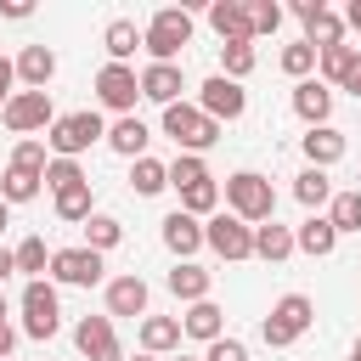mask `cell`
Instances as JSON below:
<instances>
[{
	"label": "cell",
	"mask_w": 361,
	"mask_h": 361,
	"mask_svg": "<svg viewBox=\"0 0 361 361\" xmlns=\"http://www.w3.org/2000/svg\"><path fill=\"white\" fill-rule=\"evenodd\" d=\"M310 322H316V305H310L305 293H282V299L271 305V316L259 322V338H265L271 350H288L293 338H305Z\"/></svg>",
	"instance_id": "6da1fadb"
},
{
	"label": "cell",
	"mask_w": 361,
	"mask_h": 361,
	"mask_svg": "<svg viewBox=\"0 0 361 361\" xmlns=\"http://www.w3.org/2000/svg\"><path fill=\"white\" fill-rule=\"evenodd\" d=\"M226 203H231V214H237L243 226H254V220H271V214H276V192H271V180H265V175H254V169H237V175L226 180Z\"/></svg>",
	"instance_id": "7a4b0ae2"
},
{
	"label": "cell",
	"mask_w": 361,
	"mask_h": 361,
	"mask_svg": "<svg viewBox=\"0 0 361 361\" xmlns=\"http://www.w3.org/2000/svg\"><path fill=\"white\" fill-rule=\"evenodd\" d=\"M164 135H175L180 152H209L220 141V124L209 113H197L192 102H175V107H164Z\"/></svg>",
	"instance_id": "3957f363"
},
{
	"label": "cell",
	"mask_w": 361,
	"mask_h": 361,
	"mask_svg": "<svg viewBox=\"0 0 361 361\" xmlns=\"http://www.w3.org/2000/svg\"><path fill=\"white\" fill-rule=\"evenodd\" d=\"M186 39H192V17H186V6H164V11H152L147 34H141V45L152 51V62H175Z\"/></svg>",
	"instance_id": "277c9868"
},
{
	"label": "cell",
	"mask_w": 361,
	"mask_h": 361,
	"mask_svg": "<svg viewBox=\"0 0 361 361\" xmlns=\"http://www.w3.org/2000/svg\"><path fill=\"white\" fill-rule=\"evenodd\" d=\"M102 135H107L102 113L79 107V113H62V118L51 124V135H45V141H51V152H56V158H79V152H85V147H96Z\"/></svg>",
	"instance_id": "5b68a950"
},
{
	"label": "cell",
	"mask_w": 361,
	"mask_h": 361,
	"mask_svg": "<svg viewBox=\"0 0 361 361\" xmlns=\"http://www.w3.org/2000/svg\"><path fill=\"white\" fill-rule=\"evenodd\" d=\"M6 130L11 135H34V130H51L56 124V107H51V90H11V102L0 107Z\"/></svg>",
	"instance_id": "8992f818"
},
{
	"label": "cell",
	"mask_w": 361,
	"mask_h": 361,
	"mask_svg": "<svg viewBox=\"0 0 361 361\" xmlns=\"http://www.w3.org/2000/svg\"><path fill=\"white\" fill-rule=\"evenodd\" d=\"M56 327H62L56 288L39 276V282H28V288H23V333H28V338H51Z\"/></svg>",
	"instance_id": "52a82bcc"
},
{
	"label": "cell",
	"mask_w": 361,
	"mask_h": 361,
	"mask_svg": "<svg viewBox=\"0 0 361 361\" xmlns=\"http://www.w3.org/2000/svg\"><path fill=\"white\" fill-rule=\"evenodd\" d=\"M135 96H141V79H135V68H124V62H107V68L96 73V102H102V107H113L118 118H130Z\"/></svg>",
	"instance_id": "ba28073f"
},
{
	"label": "cell",
	"mask_w": 361,
	"mask_h": 361,
	"mask_svg": "<svg viewBox=\"0 0 361 361\" xmlns=\"http://www.w3.org/2000/svg\"><path fill=\"white\" fill-rule=\"evenodd\" d=\"M293 11L305 17V45H310V51H333V45H344V17L327 11L322 0H293Z\"/></svg>",
	"instance_id": "9c48e42d"
},
{
	"label": "cell",
	"mask_w": 361,
	"mask_h": 361,
	"mask_svg": "<svg viewBox=\"0 0 361 361\" xmlns=\"http://www.w3.org/2000/svg\"><path fill=\"white\" fill-rule=\"evenodd\" d=\"M243 107H248V90H243L237 79H226V73L203 79V90H197V113H209V118L220 124V118H243Z\"/></svg>",
	"instance_id": "30bf717a"
},
{
	"label": "cell",
	"mask_w": 361,
	"mask_h": 361,
	"mask_svg": "<svg viewBox=\"0 0 361 361\" xmlns=\"http://www.w3.org/2000/svg\"><path fill=\"white\" fill-rule=\"evenodd\" d=\"M203 243L220 254V259H248L254 254V226H243L237 214H214L203 226Z\"/></svg>",
	"instance_id": "8fae6325"
},
{
	"label": "cell",
	"mask_w": 361,
	"mask_h": 361,
	"mask_svg": "<svg viewBox=\"0 0 361 361\" xmlns=\"http://www.w3.org/2000/svg\"><path fill=\"white\" fill-rule=\"evenodd\" d=\"M51 276L62 288H96L102 282V254L96 248H56L51 254Z\"/></svg>",
	"instance_id": "7c38bea8"
},
{
	"label": "cell",
	"mask_w": 361,
	"mask_h": 361,
	"mask_svg": "<svg viewBox=\"0 0 361 361\" xmlns=\"http://www.w3.org/2000/svg\"><path fill=\"white\" fill-rule=\"evenodd\" d=\"M73 344H79L90 361H124V350H118V333H113V316H79V327H73Z\"/></svg>",
	"instance_id": "4fadbf2b"
},
{
	"label": "cell",
	"mask_w": 361,
	"mask_h": 361,
	"mask_svg": "<svg viewBox=\"0 0 361 361\" xmlns=\"http://www.w3.org/2000/svg\"><path fill=\"white\" fill-rule=\"evenodd\" d=\"M135 79H141V96H147V102H158V107H175V102H180V90H186L175 62H152V68H141Z\"/></svg>",
	"instance_id": "5bb4252c"
},
{
	"label": "cell",
	"mask_w": 361,
	"mask_h": 361,
	"mask_svg": "<svg viewBox=\"0 0 361 361\" xmlns=\"http://www.w3.org/2000/svg\"><path fill=\"white\" fill-rule=\"evenodd\" d=\"M209 28L220 34V45L254 39V34H248V6H243V0H214V6H209Z\"/></svg>",
	"instance_id": "9a60e30c"
},
{
	"label": "cell",
	"mask_w": 361,
	"mask_h": 361,
	"mask_svg": "<svg viewBox=\"0 0 361 361\" xmlns=\"http://www.w3.org/2000/svg\"><path fill=\"white\" fill-rule=\"evenodd\" d=\"M107 316H147V282L135 271L107 282Z\"/></svg>",
	"instance_id": "2e32d148"
},
{
	"label": "cell",
	"mask_w": 361,
	"mask_h": 361,
	"mask_svg": "<svg viewBox=\"0 0 361 361\" xmlns=\"http://www.w3.org/2000/svg\"><path fill=\"white\" fill-rule=\"evenodd\" d=\"M11 68H17V79H23L28 90H45L51 73H56V51H51V45H23Z\"/></svg>",
	"instance_id": "e0dca14e"
},
{
	"label": "cell",
	"mask_w": 361,
	"mask_h": 361,
	"mask_svg": "<svg viewBox=\"0 0 361 361\" xmlns=\"http://www.w3.org/2000/svg\"><path fill=\"white\" fill-rule=\"evenodd\" d=\"M293 113L316 130V124H327V113H333V90L322 85V79H299L293 85Z\"/></svg>",
	"instance_id": "ac0fdd59"
},
{
	"label": "cell",
	"mask_w": 361,
	"mask_h": 361,
	"mask_svg": "<svg viewBox=\"0 0 361 361\" xmlns=\"http://www.w3.org/2000/svg\"><path fill=\"white\" fill-rule=\"evenodd\" d=\"M180 333H186V338H203V344H214V338H226V310H220L214 299H197V305L180 316Z\"/></svg>",
	"instance_id": "d6986e66"
},
{
	"label": "cell",
	"mask_w": 361,
	"mask_h": 361,
	"mask_svg": "<svg viewBox=\"0 0 361 361\" xmlns=\"http://www.w3.org/2000/svg\"><path fill=\"white\" fill-rule=\"evenodd\" d=\"M164 248H169V254H180V259H192V254L203 248V226H197L186 209H175V214L164 220Z\"/></svg>",
	"instance_id": "ffe728a7"
},
{
	"label": "cell",
	"mask_w": 361,
	"mask_h": 361,
	"mask_svg": "<svg viewBox=\"0 0 361 361\" xmlns=\"http://www.w3.org/2000/svg\"><path fill=\"white\" fill-rule=\"evenodd\" d=\"M293 248H305L310 259H327V254L338 248V231H333V220H327V214H310V220L293 231Z\"/></svg>",
	"instance_id": "44dd1931"
},
{
	"label": "cell",
	"mask_w": 361,
	"mask_h": 361,
	"mask_svg": "<svg viewBox=\"0 0 361 361\" xmlns=\"http://www.w3.org/2000/svg\"><path fill=\"white\" fill-rule=\"evenodd\" d=\"M147 141H152V130L130 113V118H118L113 130H107V147L118 152V158H147Z\"/></svg>",
	"instance_id": "7402d4cb"
},
{
	"label": "cell",
	"mask_w": 361,
	"mask_h": 361,
	"mask_svg": "<svg viewBox=\"0 0 361 361\" xmlns=\"http://www.w3.org/2000/svg\"><path fill=\"white\" fill-rule=\"evenodd\" d=\"M316 68H322V85H350V79H355V68H361V51H355V45L316 51Z\"/></svg>",
	"instance_id": "603a6c76"
},
{
	"label": "cell",
	"mask_w": 361,
	"mask_h": 361,
	"mask_svg": "<svg viewBox=\"0 0 361 361\" xmlns=\"http://www.w3.org/2000/svg\"><path fill=\"white\" fill-rule=\"evenodd\" d=\"M344 147H350V141H344L338 130H327V124H316V130L305 135V158H310V169H327V164H338V158H344Z\"/></svg>",
	"instance_id": "cb8c5ba5"
},
{
	"label": "cell",
	"mask_w": 361,
	"mask_h": 361,
	"mask_svg": "<svg viewBox=\"0 0 361 361\" xmlns=\"http://www.w3.org/2000/svg\"><path fill=\"white\" fill-rule=\"evenodd\" d=\"M169 293H175V299H186V305L209 299V271H203V265H192V259H180V265L169 271Z\"/></svg>",
	"instance_id": "d4e9b609"
},
{
	"label": "cell",
	"mask_w": 361,
	"mask_h": 361,
	"mask_svg": "<svg viewBox=\"0 0 361 361\" xmlns=\"http://www.w3.org/2000/svg\"><path fill=\"white\" fill-rule=\"evenodd\" d=\"M175 344H180V316H147L141 322V350L147 355H164Z\"/></svg>",
	"instance_id": "484cf974"
},
{
	"label": "cell",
	"mask_w": 361,
	"mask_h": 361,
	"mask_svg": "<svg viewBox=\"0 0 361 361\" xmlns=\"http://www.w3.org/2000/svg\"><path fill=\"white\" fill-rule=\"evenodd\" d=\"M254 254H259V259H271V265H276V259H288V254H293V231H288V226H276V220H271V226H254Z\"/></svg>",
	"instance_id": "4316f807"
},
{
	"label": "cell",
	"mask_w": 361,
	"mask_h": 361,
	"mask_svg": "<svg viewBox=\"0 0 361 361\" xmlns=\"http://www.w3.org/2000/svg\"><path fill=\"white\" fill-rule=\"evenodd\" d=\"M102 39H107V56L130 68V56H135V45H141V28H135L130 17H118V23H107V34H102Z\"/></svg>",
	"instance_id": "83f0119b"
},
{
	"label": "cell",
	"mask_w": 361,
	"mask_h": 361,
	"mask_svg": "<svg viewBox=\"0 0 361 361\" xmlns=\"http://www.w3.org/2000/svg\"><path fill=\"white\" fill-rule=\"evenodd\" d=\"M130 186H135L141 197H158V192L169 186V164H158V158H135V169H130Z\"/></svg>",
	"instance_id": "f1b7e54d"
},
{
	"label": "cell",
	"mask_w": 361,
	"mask_h": 361,
	"mask_svg": "<svg viewBox=\"0 0 361 361\" xmlns=\"http://www.w3.org/2000/svg\"><path fill=\"white\" fill-rule=\"evenodd\" d=\"M0 197H6V203H34V197H39V175L6 164V175H0Z\"/></svg>",
	"instance_id": "f546056e"
},
{
	"label": "cell",
	"mask_w": 361,
	"mask_h": 361,
	"mask_svg": "<svg viewBox=\"0 0 361 361\" xmlns=\"http://www.w3.org/2000/svg\"><path fill=\"white\" fill-rule=\"evenodd\" d=\"M293 197H299L305 209H322V203L333 197V180H327V169H305V175L293 180Z\"/></svg>",
	"instance_id": "4dcf8cb0"
},
{
	"label": "cell",
	"mask_w": 361,
	"mask_h": 361,
	"mask_svg": "<svg viewBox=\"0 0 361 361\" xmlns=\"http://www.w3.org/2000/svg\"><path fill=\"white\" fill-rule=\"evenodd\" d=\"M118 237H124V226H118L113 214H90V220H85V248L107 254V248H118Z\"/></svg>",
	"instance_id": "1f68e13d"
},
{
	"label": "cell",
	"mask_w": 361,
	"mask_h": 361,
	"mask_svg": "<svg viewBox=\"0 0 361 361\" xmlns=\"http://www.w3.org/2000/svg\"><path fill=\"white\" fill-rule=\"evenodd\" d=\"M11 259H17V271H23L28 282H39V271L51 265V254H45V237H23V243L11 248Z\"/></svg>",
	"instance_id": "d6a6232c"
},
{
	"label": "cell",
	"mask_w": 361,
	"mask_h": 361,
	"mask_svg": "<svg viewBox=\"0 0 361 361\" xmlns=\"http://www.w3.org/2000/svg\"><path fill=\"white\" fill-rule=\"evenodd\" d=\"M56 214H62V220H73V226H85V220H90V180H79V186L56 192Z\"/></svg>",
	"instance_id": "836d02e7"
},
{
	"label": "cell",
	"mask_w": 361,
	"mask_h": 361,
	"mask_svg": "<svg viewBox=\"0 0 361 361\" xmlns=\"http://www.w3.org/2000/svg\"><path fill=\"white\" fill-rule=\"evenodd\" d=\"M333 231L344 237V231H361V192H333Z\"/></svg>",
	"instance_id": "e575fe53"
},
{
	"label": "cell",
	"mask_w": 361,
	"mask_h": 361,
	"mask_svg": "<svg viewBox=\"0 0 361 361\" xmlns=\"http://www.w3.org/2000/svg\"><path fill=\"white\" fill-rule=\"evenodd\" d=\"M197 180H209V164H203L197 152H180V158L169 164V186L186 192V186H197Z\"/></svg>",
	"instance_id": "d590c367"
},
{
	"label": "cell",
	"mask_w": 361,
	"mask_h": 361,
	"mask_svg": "<svg viewBox=\"0 0 361 361\" xmlns=\"http://www.w3.org/2000/svg\"><path fill=\"white\" fill-rule=\"evenodd\" d=\"M220 62H226V79H248L254 73V39H243V45H220Z\"/></svg>",
	"instance_id": "8d00e7d4"
},
{
	"label": "cell",
	"mask_w": 361,
	"mask_h": 361,
	"mask_svg": "<svg viewBox=\"0 0 361 361\" xmlns=\"http://www.w3.org/2000/svg\"><path fill=\"white\" fill-rule=\"evenodd\" d=\"M45 164H51V158H45V141H34V135H28V141H17V147H11V169H28V175H39V180H45Z\"/></svg>",
	"instance_id": "74e56055"
},
{
	"label": "cell",
	"mask_w": 361,
	"mask_h": 361,
	"mask_svg": "<svg viewBox=\"0 0 361 361\" xmlns=\"http://www.w3.org/2000/svg\"><path fill=\"white\" fill-rule=\"evenodd\" d=\"M214 203H220V186L214 180H197V186H186L180 192V209L197 220V214H214Z\"/></svg>",
	"instance_id": "f35d334b"
},
{
	"label": "cell",
	"mask_w": 361,
	"mask_h": 361,
	"mask_svg": "<svg viewBox=\"0 0 361 361\" xmlns=\"http://www.w3.org/2000/svg\"><path fill=\"white\" fill-rule=\"evenodd\" d=\"M282 28V6L276 0H254L248 6V34H276Z\"/></svg>",
	"instance_id": "ab89813d"
},
{
	"label": "cell",
	"mask_w": 361,
	"mask_h": 361,
	"mask_svg": "<svg viewBox=\"0 0 361 361\" xmlns=\"http://www.w3.org/2000/svg\"><path fill=\"white\" fill-rule=\"evenodd\" d=\"M79 180H85V169H79L73 158H51V164H45V186H51V192H68V186H79Z\"/></svg>",
	"instance_id": "60d3db41"
},
{
	"label": "cell",
	"mask_w": 361,
	"mask_h": 361,
	"mask_svg": "<svg viewBox=\"0 0 361 361\" xmlns=\"http://www.w3.org/2000/svg\"><path fill=\"white\" fill-rule=\"evenodd\" d=\"M310 68H316V51H310V45H305V39H299V45H288V51H282V73H288V79H305V73H310Z\"/></svg>",
	"instance_id": "b9f144b4"
},
{
	"label": "cell",
	"mask_w": 361,
	"mask_h": 361,
	"mask_svg": "<svg viewBox=\"0 0 361 361\" xmlns=\"http://www.w3.org/2000/svg\"><path fill=\"white\" fill-rule=\"evenodd\" d=\"M203 361H248V344H243V338H214Z\"/></svg>",
	"instance_id": "7bdbcfd3"
},
{
	"label": "cell",
	"mask_w": 361,
	"mask_h": 361,
	"mask_svg": "<svg viewBox=\"0 0 361 361\" xmlns=\"http://www.w3.org/2000/svg\"><path fill=\"white\" fill-rule=\"evenodd\" d=\"M11 79H17V68H11V62H6V56H0V107H6V102H11Z\"/></svg>",
	"instance_id": "ee69618b"
},
{
	"label": "cell",
	"mask_w": 361,
	"mask_h": 361,
	"mask_svg": "<svg viewBox=\"0 0 361 361\" xmlns=\"http://www.w3.org/2000/svg\"><path fill=\"white\" fill-rule=\"evenodd\" d=\"M0 11H6V17H28L34 6H28V0H0Z\"/></svg>",
	"instance_id": "f6af8a7d"
},
{
	"label": "cell",
	"mask_w": 361,
	"mask_h": 361,
	"mask_svg": "<svg viewBox=\"0 0 361 361\" xmlns=\"http://www.w3.org/2000/svg\"><path fill=\"white\" fill-rule=\"evenodd\" d=\"M11 271H17V259H11V248H0V282H6Z\"/></svg>",
	"instance_id": "bcb514c9"
},
{
	"label": "cell",
	"mask_w": 361,
	"mask_h": 361,
	"mask_svg": "<svg viewBox=\"0 0 361 361\" xmlns=\"http://www.w3.org/2000/svg\"><path fill=\"white\" fill-rule=\"evenodd\" d=\"M344 23H350V28H361V0H350V11H344Z\"/></svg>",
	"instance_id": "7dc6e473"
},
{
	"label": "cell",
	"mask_w": 361,
	"mask_h": 361,
	"mask_svg": "<svg viewBox=\"0 0 361 361\" xmlns=\"http://www.w3.org/2000/svg\"><path fill=\"white\" fill-rule=\"evenodd\" d=\"M344 90H350V96H355V102H361V68H355V79H350V85H344Z\"/></svg>",
	"instance_id": "c3c4849f"
},
{
	"label": "cell",
	"mask_w": 361,
	"mask_h": 361,
	"mask_svg": "<svg viewBox=\"0 0 361 361\" xmlns=\"http://www.w3.org/2000/svg\"><path fill=\"white\" fill-rule=\"evenodd\" d=\"M6 220H11V203H6V197H0V231H6Z\"/></svg>",
	"instance_id": "681fc988"
},
{
	"label": "cell",
	"mask_w": 361,
	"mask_h": 361,
	"mask_svg": "<svg viewBox=\"0 0 361 361\" xmlns=\"http://www.w3.org/2000/svg\"><path fill=\"white\" fill-rule=\"evenodd\" d=\"M0 327H6V293H0Z\"/></svg>",
	"instance_id": "f907efd6"
},
{
	"label": "cell",
	"mask_w": 361,
	"mask_h": 361,
	"mask_svg": "<svg viewBox=\"0 0 361 361\" xmlns=\"http://www.w3.org/2000/svg\"><path fill=\"white\" fill-rule=\"evenodd\" d=\"M350 361H361V338H355V350H350Z\"/></svg>",
	"instance_id": "816d5d0a"
},
{
	"label": "cell",
	"mask_w": 361,
	"mask_h": 361,
	"mask_svg": "<svg viewBox=\"0 0 361 361\" xmlns=\"http://www.w3.org/2000/svg\"><path fill=\"white\" fill-rule=\"evenodd\" d=\"M135 361H152V355H135Z\"/></svg>",
	"instance_id": "f5cc1de1"
},
{
	"label": "cell",
	"mask_w": 361,
	"mask_h": 361,
	"mask_svg": "<svg viewBox=\"0 0 361 361\" xmlns=\"http://www.w3.org/2000/svg\"><path fill=\"white\" fill-rule=\"evenodd\" d=\"M175 361H192V355H175Z\"/></svg>",
	"instance_id": "db71d44e"
}]
</instances>
